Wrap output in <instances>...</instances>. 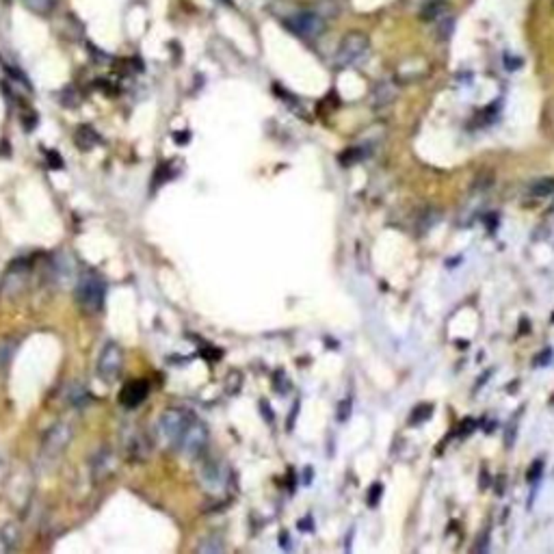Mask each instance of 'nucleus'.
I'll list each match as a JSON object with an SVG mask.
<instances>
[{"label":"nucleus","mask_w":554,"mask_h":554,"mask_svg":"<svg viewBox=\"0 0 554 554\" xmlns=\"http://www.w3.org/2000/svg\"><path fill=\"white\" fill-rule=\"evenodd\" d=\"M552 360V349H548V351H541V355L539 358H535V366H543V362H550Z\"/></svg>","instance_id":"25"},{"label":"nucleus","mask_w":554,"mask_h":554,"mask_svg":"<svg viewBox=\"0 0 554 554\" xmlns=\"http://www.w3.org/2000/svg\"><path fill=\"white\" fill-rule=\"evenodd\" d=\"M197 550H199V552H223V543H215V541L208 543V539H206L204 543H199Z\"/></svg>","instance_id":"23"},{"label":"nucleus","mask_w":554,"mask_h":554,"mask_svg":"<svg viewBox=\"0 0 554 554\" xmlns=\"http://www.w3.org/2000/svg\"><path fill=\"white\" fill-rule=\"evenodd\" d=\"M182 448V453L191 459H197L206 453V448H208V429L204 423H199L197 418L189 425V429L184 431L182 435V442L180 446Z\"/></svg>","instance_id":"7"},{"label":"nucleus","mask_w":554,"mask_h":554,"mask_svg":"<svg viewBox=\"0 0 554 554\" xmlns=\"http://www.w3.org/2000/svg\"><path fill=\"white\" fill-rule=\"evenodd\" d=\"M554 193V178H541L529 187V195L533 197H548Z\"/></svg>","instance_id":"15"},{"label":"nucleus","mask_w":554,"mask_h":554,"mask_svg":"<svg viewBox=\"0 0 554 554\" xmlns=\"http://www.w3.org/2000/svg\"><path fill=\"white\" fill-rule=\"evenodd\" d=\"M431 413H433V405L431 403H423L418 405L413 411H411V418H409V425H420L425 420L431 418Z\"/></svg>","instance_id":"18"},{"label":"nucleus","mask_w":554,"mask_h":554,"mask_svg":"<svg viewBox=\"0 0 554 554\" xmlns=\"http://www.w3.org/2000/svg\"><path fill=\"white\" fill-rule=\"evenodd\" d=\"M552 323H554V314H552Z\"/></svg>","instance_id":"30"},{"label":"nucleus","mask_w":554,"mask_h":554,"mask_svg":"<svg viewBox=\"0 0 554 554\" xmlns=\"http://www.w3.org/2000/svg\"><path fill=\"white\" fill-rule=\"evenodd\" d=\"M122 366H124L122 349L115 342H109L100 351V358H98V377L102 381H107V384H113V381H117V377L122 372Z\"/></svg>","instance_id":"6"},{"label":"nucleus","mask_w":554,"mask_h":554,"mask_svg":"<svg viewBox=\"0 0 554 554\" xmlns=\"http://www.w3.org/2000/svg\"><path fill=\"white\" fill-rule=\"evenodd\" d=\"M541 474H543V461H541V459H535V461H533V466L529 468V474H526V478H529V483H537Z\"/></svg>","instance_id":"21"},{"label":"nucleus","mask_w":554,"mask_h":554,"mask_svg":"<svg viewBox=\"0 0 554 554\" xmlns=\"http://www.w3.org/2000/svg\"><path fill=\"white\" fill-rule=\"evenodd\" d=\"M72 435H74V429L69 423H57L44 437L42 442V455L46 459H57L65 453L67 444L72 442Z\"/></svg>","instance_id":"5"},{"label":"nucleus","mask_w":554,"mask_h":554,"mask_svg":"<svg viewBox=\"0 0 554 554\" xmlns=\"http://www.w3.org/2000/svg\"><path fill=\"white\" fill-rule=\"evenodd\" d=\"M446 11H448V5L444 3V0H431V3L425 5L420 18L427 20V22H431V20H440V18H444Z\"/></svg>","instance_id":"13"},{"label":"nucleus","mask_w":554,"mask_h":554,"mask_svg":"<svg viewBox=\"0 0 554 554\" xmlns=\"http://www.w3.org/2000/svg\"><path fill=\"white\" fill-rule=\"evenodd\" d=\"M13 349H16V340H11V338H3V340H0V370L9 366L11 355H13Z\"/></svg>","instance_id":"17"},{"label":"nucleus","mask_w":554,"mask_h":554,"mask_svg":"<svg viewBox=\"0 0 554 554\" xmlns=\"http://www.w3.org/2000/svg\"><path fill=\"white\" fill-rule=\"evenodd\" d=\"M284 24L290 33L297 35V37L314 40L325 30V16L317 13V11H301V13L290 16Z\"/></svg>","instance_id":"4"},{"label":"nucleus","mask_w":554,"mask_h":554,"mask_svg":"<svg viewBox=\"0 0 554 554\" xmlns=\"http://www.w3.org/2000/svg\"><path fill=\"white\" fill-rule=\"evenodd\" d=\"M76 143H78V148H81V150H91V148L98 143V136L93 134V130H91V128L83 126V128H78V130H76Z\"/></svg>","instance_id":"16"},{"label":"nucleus","mask_w":554,"mask_h":554,"mask_svg":"<svg viewBox=\"0 0 554 554\" xmlns=\"http://www.w3.org/2000/svg\"><path fill=\"white\" fill-rule=\"evenodd\" d=\"M301 531H312V517H305V522H299Z\"/></svg>","instance_id":"27"},{"label":"nucleus","mask_w":554,"mask_h":554,"mask_svg":"<svg viewBox=\"0 0 554 554\" xmlns=\"http://www.w3.org/2000/svg\"><path fill=\"white\" fill-rule=\"evenodd\" d=\"M381 496H384V485L375 483L372 488H370V492H368V507H377L379 500H381Z\"/></svg>","instance_id":"20"},{"label":"nucleus","mask_w":554,"mask_h":554,"mask_svg":"<svg viewBox=\"0 0 554 554\" xmlns=\"http://www.w3.org/2000/svg\"><path fill=\"white\" fill-rule=\"evenodd\" d=\"M115 472V455L111 448H100L91 461V476L95 483L107 481Z\"/></svg>","instance_id":"10"},{"label":"nucleus","mask_w":554,"mask_h":554,"mask_svg":"<svg viewBox=\"0 0 554 554\" xmlns=\"http://www.w3.org/2000/svg\"><path fill=\"white\" fill-rule=\"evenodd\" d=\"M370 54V42L364 33H349L346 37L340 42L338 52H336V63L340 67H355L362 65Z\"/></svg>","instance_id":"3"},{"label":"nucleus","mask_w":554,"mask_h":554,"mask_svg":"<svg viewBox=\"0 0 554 554\" xmlns=\"http://www.w3.org/2000/svg\"><path fill=\"white\" fill-rule=\"evenodd\" d=\"M474 429H476V420H472V418H466V420L459 425V433H461V435H470Z\"/></svg>","instance_id":"24"},{"label":"nucleus","mask_w":554,"mask_h":554,"mask_svg":"<svg viewBox=\"0 0 554 554\" xmlns=\"http://www.w3.org/2000/svg\"><path fill=\"white\" fill-rule=\"evenodd\" d=\"M128 459L130 461H146L148 455H150V442L143 433H136L130 442H128Z\"/></svg>","instance_id":"11"},{"label":"nucleus","mask_w":554,"mask_h":554,"mask_svg":"<svg viewBox=\"0 0 554 554\" xmlns=\"http://www.w3.org/2000/svg\"><path fill=\"white\" fill-rule=\"evenodd\" d=\"M76 299L87 314H98L104 307V299H107V284L102 282V277L98 273L87 271L78 280Z\"/></svg>","instance_id":"1"},{"label":"nucleus","mask_w":554,"mask_h":554,"mask_svg":"<svg viewBox=\"0 0 554 554\" xmlns=\"http://www.w3.org/2000/svg\"><path fill=\"white\" fill-rule=\"evenodd\" d=\"M89 399V394L81 388V386H74V390L69 392V403L72 405H81V403H85Z\"/></svg>","instance_id":"22"},{"label":"nucleus","mask_w":554,"mask_h":554,"mask_svg":"<svg viewBox=\"0 0 554 554\" xmlns=\"http://www.w3.org/2000/svg\"><path fill=\"white\" fill-rule=\"evenodd\" d=\"M195 420V416L182 407H173V409H167L163 416H160V423H158V433L160 437L169 444V446H180L182 442V435L184 431L189 429V425Z\"/></svg>","instance_id":"2"},{"label":"nucleus","mask_w":554,"mask_h":554,"mask_svg":"<svg viewBox=\"0 0 554 554\" xmlns=\"http://www.w3.org/2000/svg\"><path fill=\"white\" fill-rule=\"evenodd\" d=\"M490 375H492V370H488V372H483V377L478 379V384H476V388H474V390H481V388L485 386V381H488V377H490Z\"/></svg>","instance_id":"26"},{"label":"nucleus","mask_w":554,"mask_h":554,"mask_svg":"<svg viewBox=\"0 0 554 554\" xmlns=\"http://www.w3.org/2000/svg\"><path fill=\"white\" fill-rule=\"evenodd\" d=\"M201 483H204V488L211 492V494H219V492L225 490L228 470H225L219 461H208V464L201 468Z\"/></svg>","instance_id":"8"},{"label":"nucleus","mask_w":554,"mask_h":554,"mask_svg":"<svg viewBox=\"0 0 554 554\" xmlns=\"http://www.w3.org/2000/svg\"><path fill=\"white\" fill-rule=\"evenodd\" d=\"M396 87L390 85V83H381L375 87V102H377V107H388V104H392L396 100Z\"/></svg>","instance_id":"12"},{"label":"nucleus","mask_w":554,"mask_h":554,"mask_svg":"<svg viewBox=\"0 0 554 554\" xmlns=\"http://www.w3.org/2000/svg\"><path fill=\"white\" fill-rule=\"evenodd\" d=\"M5 468H7V461H5V455L0 453V476L5 474Z\"/></svg>","instance_id":"28"},{"label":"nucleus","mask_w":554,"mask_h":554,"mask_svg":"<svg viewBox=\"0 0 554 554\" xmlns=\"http://www.w3.org/2000/svg\"><path fill=\"white\" fill-rule=\"evenodd\" d=\"M351 407H353V401H351V399L340 401V405H338V409H336V420L344 423L346 418H349V416H351Z\"/></svg>","instance_id":"19"},{"label":"nucleus","mask_w":554,"mask_h":554,"mask_svg":"<svg viewBox=\"0 0 554 554\" xmlns=\"http://www.w3.org/2000/svg\"><path fill=\"white\" fill-rule=\"evenodd\" d=\"M22 3L26 5L28 11L33 13H37V16H48L57 9V3L59 0H22Z\"/></svg>","instance_id":"14"},{"label":"nucleus","mask_w":554,"mask_h":554,"mask_svg":"<svg viewBox=\"0 0 554 554\" xmlns=\"http://www.w3.org/2000/svg\"><path fill=\"white\" fill-rule=\"evenodd\" d=\"M290 541H288V533H282V548H288Z\"/></svg>","instance_id":"29"},{"label":"nucleus","mask_w":554,"mask_h":554,"mask_svg":"<svg viewBox=\"0 0 554 554\" xmlns=\"http://www.w3.org/2000/svg\"><path fill=\"white\" fill-rule=\"evenodd\" d=\"M150 394V384L146 379H134V381H128V384L122 388L119 392V403L128 409L132 407H138Z\"/></svg>","instance_id":"9"}]
</instances>
